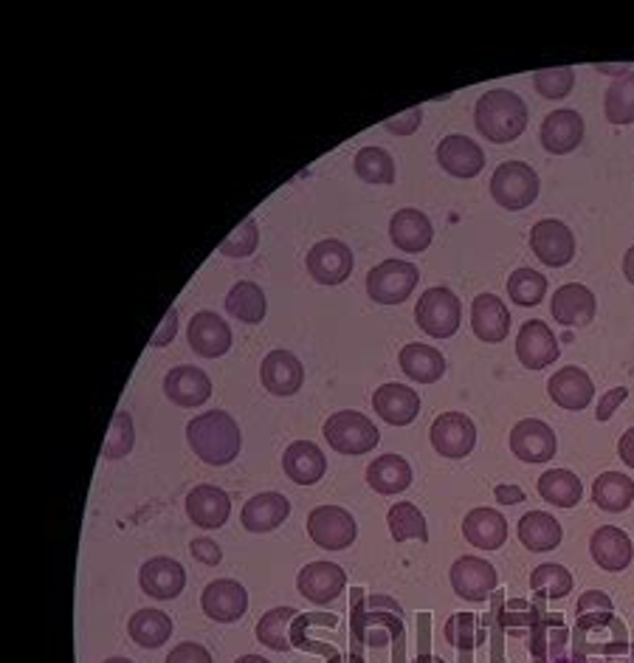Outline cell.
<instances>
[{"instance_id": "4dcf8cb0", "label": "cell", "mask_w": 634, "mask_h": 663, "mask_svg": "<svg viewBox=\"0 0 634 663\" xmlns=\"http://www.w3.org/2000/svg\"><path fill=\"white\" fill-rule=\"evenodd\" d=\"M282 469H285V474L294 480L296 486H314V483H319V480L325 477L327 460L316 443H310V440H296V443H291V447L285 449V454H282Z\"/></svg>"}, {"instance_id": "836d02e7", "label": "cell", "mask_w": 634, "mask_h": 663, "mask_svg": "<svg viewBox=\"0 0 634 663\" xmlns=\"http://www.w3.org/2000/svg\"><path fill=\"white\" fill-rule=\"evenodd\" d=\"M398 364L406 375L418 384H434V381L443 379L445 373V359L438 348H429V345H420L412 341L400 348Z\"/></svg>"}, {"instance_id": "1f68e13d", "label": "cell", "mask_w": 634, "mask_h": 663, "mask_svg": "<svg viewBox=\"0 0 634 663\" xmlns=\"http://www.w3.org/2000/svg\"><path fill=\"white\" fill-rule=\"evenodd\" d=\"M564 531L558 519L547 512H528L519 519V542L530 553H547L562 546Z\"/></svg>"}, {"instance_id": "ee69618b", "label": "cell", "mask_w": 634, "mask_h": 663, "mask_svg": "<svg viewBox=\"0 0 634 663\" xmlns=\"http://www.w3.org/2000/svg\"><path fill=\"white\" fill-rule=\"evenodd\" d=\"M530 587L544 598H564L573 591V573L564 565H556V562L539 565L536 571L530 573Z\"/></svg>"}, {"instance_id": "e575fe53", "label": "cell", "mask_w": 634, "mask_h": 663, "mask_svg": "<svg viewBox=\"0 0 634 663\" xmlns=\"http://www.w3.org/2000/svg\"><path fill=\"white\" fill-rule=\"evenodd\" d=\"M592 499L601 512L621 514L634 503V480L623 472H603L592 483Z\"/></svg>"}, {"instance_id": "8fae6325", "label": "cell", "mask_w": 634, "mask_h": 663, "mask_svg": "<svg viewBox=\"0 0 634 663\" xmlns=\"http://www.w3.org/2000/svg\"><path fill=\"white\" fill-rule=\"evenodd\" d=\"M556 432L544 420L524 418L510 429V452L524 463H547L556 458Z\"/></svg>"}, {"instance_id": "7a4b0ae2", "label": "cell", "mask_w": 634, "mask_h": 663, "mask_svg": "<svg viewBox=\"0 0 634 663\" xmlns=\"http://www.w3.org/2000/svg\"><path fill=\"white\" fill-rule=\"evenodd\" d=\"M186 440L206 467H229L240 454V427L223 409H210L206 415L192 418L186 427Z\"/></svg>"}, {"instance_id": "ba28073f", "label": "cell", "mask_w": 634, "mask_h": 663, "mask_svg": "<svg viewBox=\"0 0 634 663\" xmlns=\"http://www.w3.org/2000/svg\"><path fill=\"white\" fill-rule=\"evenodd\" d=\"M434 452L443 458L463 460L474 452L477 447V427L474 420L463 413H443L434 418L432 429H429Z\"/></svg>"}, {"instance_id": "d6a6232c", "label": "cell", "mask_w": 634, "mask_h": 663, "mask_svg": "<svg viewBox=\"0 0 634 663\" xmlns=\"http://www.w3.org/2000/svg\"><path fill=\"white\" fill-rule=\"evenodd\" d=\"M366 483L378 494H400L412 483V467L400 454H381L366 469Z\"/></svg>"}, {"instance_id": "6da1fadb", "label": "cell", "mask_w": 634, "mask_h": 663, "mask_svg": "<svg viewBox=\"0 0 634 663\" xmlns=\"http://www.w3.org/2000/svg\"><path fill=\"white\" fill-rule=\"evenodd\" d=\"M474 125L494 145H508L528 131V105L519 93L494 88L477 99Z\"/></svg>"}, {"instance_id": "44dd1931", "label": "cell", "mask_w": 634, "mask_h": 663, "mask_svg": "<svg viewBox=\"0 0 634 663\" xmlns=\"http://www.w3.org/2000/svg\"><path fill=\"white\" fill-rule=\"evenodd\" d=\"M231 499L229 494L217 486H195L186 494V517L195 522L197 528L215 531L229 522Z\"/></svg>"}, {"instance_id": "f1b7e54d", "label": "cell", "mask_w": 634, "mask_h": 663, "mask_svg": "<svg viewBox=\"0 0 634 663\" xmlns=\"http://www.w3.org/2000/svg\"><path fill=\"white\" fill-rule=\"evenodd\" d=\"M472 330L479 341L497 345L510 330V311L497 294H479L472 305Z\"/></svg>"}, {"instance_id": "74e56055", "label": "cell", "mask_w": 634, "mask_h": 663, "mask_svg": "<svg viewBox=\"0 0 634 663\" xmlns=\"http://www.w3.org/2000/svg\"><path fill=\"white\" fill-rule=\"evenodd\" d=\"M223 305H226V311H229L235 319H240V323L246 325H260L262 319H265V311H269L265 294H262L260 285L251 283V280H240V283L229 291V296H226V303Z\"/></svg>"}, {"instance_id": "c3c4849f", "label": "cell", "mask_w": 634, "mask_h": 663, "mask_svg": "<svg viewBox=\"0 0 634 663\" xmlns=\"http://www.w3.org/2000/svg\"><path fill=\"white\" fill-rule=\"evenodd\" d=\"M445 638H449V644L457 647V650L468 652L479 644L477 641V616L472 613H457V616L449 618V625H445Z\"/></svg>"}, {"instance_id": "ffe728a7", "label": "cell", "mask_w": 634, "mask_h": 663, "mask_svg": "<svg viewBox=\"0 0 634 663\" xmlns=\"http://www.w3.org/2000/svg\"><path fill=\"white\" fill-rule=\"evenodd\" d=\"M138 582H141V591H145L150 598L170 602V598L181 596L183 587H186V571L178 565L176 559L156 557L141 565Z\"/></svg>"}, {"instance_id": "f6af8a7d", "label": "cell", "mask_w": 634, "mask_h": 663, "mask_svg": "<svg viewBox=\"0 0 634 663\" xmlns=\"http://www.w3.org/2000/svg\"><path fill=\"white\" fill-rule=\"evenodd\" d=\"M133 443H136V429H133V418L127 413H118L111 424V432H107L105 447L102 454L107 460H122L125 454H131Z\"/></svg>"}, {"instance_id": "f5cc1de1", "label": "cell", "mask_w": 634, "mask_h": 663, "mask_svg": "<svg viewBox=\"0 0 634 663\" xmlns=\"http://www.w3.org/2000/svg\"><path fill=\"white\" fill-rule=\"evenodd\" d=\"M176 334H178V311L170 308L167 311V316H163V323L158 325V330L152 334L150 345L152 348H167V345L176 339Z\"/></svg>"}, {"instance_id": "b9f144b4", "label": "cell", "mask_w": 634, "mask_h": 663, "mask_svg": "<svg viewBox=\"0 0 634 663\" xmlns=\"http://www.w3.org/2000/svg\"><path fill=\"white\" fill-rule=\"evenodd\" d=\"M547 294V277L536 269H517L508 280V296L519 308H533Z\"/></svg>"}, {"instance_id": "6f0895ef", "label": "cell", "mask_w": 634, "mask_h": 663, "mask_svg": "<svg viewBox=\"0 0 634 663\" xmlns=\"http://www.w3.org/2000/svg\"><path fill=\"white\" fill-rule=\"evenodd\" d=\"M618 454H621V460L629 469H634V427L623 432L621 443H618Z\"/></svg>"}, {"instance_id": "8d00e7d4", "label": "cell", "mask_w": 634, "mask_h": 663, "mask_svg": "<svg viewBox=\"0 0 634 663\" xmlns=\"http://www.w3.org/2000/svg\"><path fill=\"white\" fill-rule=\"evenodd\" d=\"M127 632L136 641L138 647H145V650H158L161 644H167L172 636V618L161 610H138L136 616L131 618V625H127Z\"/></svg>"}, {"instance_id": "5bb4252c", "label": "cell", "mask_w": 634, "mask_h": 663, "mask_svg": "<svg viewBox=\"0 0 634 663\" xmlns=\"http://www.w3.org/2000/svg\"><path fill=\"white\" fill-rule=\"evenodd\" d=\"M562 348H558L556 334L542 323V319H530L522 325L517 339V356L528 370H544L558 359Z\"/></svg>"}, {"instance_id": "d6986e66", "label": "cell", "mask_w": 634, "mask_h": 663, "mask_svg": "<svg viewBox=\"0 0 634 663\" xmlns=\"http://www.w3.org/2000/svg\"><path fill=\"white\" fill-rule=\"evenodd\" d=\"M344 571L336 562H310L296 576V587L310 605H330L344 591Z\"/></svg>"}, {"instance_id": "f546056e", "label": "cell", "mask_w": 634, "mask_h": 663, "mask_svg": "<svg viewBox=\"0 0 634 663\" xmlns=\"http://www.w3.org/2000/svg\"><path fill=\"white\" fill-rule=\"evenodd\" d=\"M389 237L400 251H409V255H420L432 246V221L423 215L420 210H400L395 212L393 221H389Z\"/></svg>"}, {"instance_id": "7402d4cb", "label": "cell", "mask_w": 634, "mask_h": 663, "mask_svg": "<svg viewBox=\"0 0 634 663\" xmlns=\"http://www.w3.org/2000/svg\"><path fill=\"white\" fill-rule=\"evenodd\" d=\"M163 393L172 404L178 407H201L206 404L212 395V381L210 375L203 373V370L192 368V364H181V368H172L163 379Z\"/></svg>"}, {"instance_id": "5b68a950", "label": "cell", "mask_w": 634, "mask_h": 663, "mask_svg": "<svg viewBox=\"0 0 634 663\" xmlns=\"http://www.w3.org/2000/svg\"><path fill=\"white\" fill-rule=\"evenodd\" d=\"M327 443L339 454H366L378 447V427L355 409H341L325 420Z\"/></svg>"}, {"instance_id": "f907efd6", "label": "cell", "mask_w": 634, "mask_h": 663, "mask_svg": "<svg viewBox=\"0 0 634 663\" xmlns=\"http://www.w3.org/2000/svg\"><path fill=\"white\" fill-rule=\"evenodd\" d=\"M420 119H423V111L412 108V111H404L400 116L384 122V127L389 133H395V136H409V133H415L420 127Z\"/></svg>"}, {"instance_id": "11a10c76", "label": "cell", "mask_w": 634, "mask_h": 663, "mask_svg": "<svg viewBox=\"0 0 634 663\" xmlns=\"http://www.w3.org/2000/svg\"><path fill=\"white\" fill-rule=\"evenodd\" d=\"M626 395H629V390H626V387L609 390V393L601 398V404H598L596 418H598V420H609V418H612V413H615V409L621 407L623 401H626Z\"/></svg>"}, {"instance_id": "3957f363", "label": "cell", "mask_w": 634, "mask_h": 663, "mask_svg": "<svg viewBox=\"0 0 634 663\" xmlns=\"http://www.w3.org/2000/svg\"><path fill=\"white\" fill-rule=\"evenodd\" d=\"M490 195L502 210L522 212L539 198V176L524 161H505L490 176Z\"/></svg>"}, {"instance_id": "7dc6e473", "label": "cell", "mask_w": 634, "mask_h": 663, "mask_svg": "<svg viewBox=\"0 0 634 663\" xmlns=\"http://www.w3.org/2000/svg\"><path fill=\"white\" fill-rule=\"evenodd\" d=\"M260 246V229L254 217H246L235 232L220 244V255L226 257H249Z\"/></svg>"}, {"instance_id": "4fadbf2b", "label": "cell", "mask_w": 634, "mask_h": 663, "mask_svg": "<svg viewBox=\"0 0 634 663\" xmlns=\"http://www.w3.org/2000/svg\"><path fill=\"white\" fill-rule=\"evenodd\" d=\"M308 271L316 283L341 285L353 274V251L341 240H321L308 251Z\"/></svg>"}, {"instance_id": "bcb514c9", "label": "cell", "mask_w": 634, "mask_h": 663, "mask_svg": "<svg viewBox=\"0 0 634 663\" xmlns=\"http://www.w3.org/2000/svg\"><path fill=\"white\" fill-rule=\"evenodd\" d=\"M533 86L544 99H564L573 86H576V71L573 68H547V71L533 74Z\"/></svg>"}, {"instance_id": "83f0119b", "label": "cell", "mask_w": 634, "mask_h": 663, "mask_svg": "<svg viewBox=\"0 0 634 663\" xmlns=\"http://www.w3.org/2000/svg\"><path fill=\"white\" fill-rule=\"evenodd\" d=\"M291 514L288 497H282L280 492H262L257 497H251L242 506V528L251 533H269L274 528H280Z\"/></svg>"}, {"instance_id": "f35d334b", "label": "cell", "mask_w": 634, "mask_h": 663, "mask_svg": "<svg viewBox=\"0 0 634 663\" xmlns=\"http://www.w3.org/2000/svg\"><path fill=\"white\" fill-rule=\"evenodd\" d=\"M386 526H389V533H393L395 542H406V539L429 542L426 517L412 503H395V506L389 508V514H386Z\"/></svg>"}, {"instance_id": "d4e9b609", "label": "cell", "mask_w": 634, "mask_h": 663, "mask_svg": "<svg viewBox=\"0 0 634 663\" xmlns=\"http://www.w3.org/2000/svg\"><path fill=\"white\" fill-rule=\"evenodd\" d=\"M542 147L553 156H567L584 142V119L576 111H553L542 122Z\"/></svg>"}, {"instance_id": "2e32d148", "label": "cell", "mask_w": 634, "mask_h": 663, "mask_svg": "<svg viewBox=\"0 0 634 663\" xmlns=\"http://www.w3.org/2000/svg\"><path fill=\"white\" fill-rule=\"evenodd\" d=\"M260 379L262 387L269 390L271 395L285 398V395L299 393L305 370H302V361L291 350H271L260 364Z\"/></svg>"}, {"instance_id": "db71d44e", "label": "cell", "mask_w": 634, "mask_h": 663, "mask_svg": "<svg viewBox=\"0 0 634 663\" xmlns=\"http://www.w3.org/2000/svg\"><path fill=\"white\" fill-rule=\"evenodd\" d=\"M596 610H601V613H615L612 610V602H609V596L607 593H601V591H587L581 596V602H578V613H581V616H587V613H596Z\"/></svg>"}, {"instance_id": "e0dca14e", "label": "cell", "mask_w": 634, "mask_h": 663, "mask_svg": "<svg viewBox=\"0 0 634 663\" xmlns=\"http://www.w3.org/2000/svg\"><path fill=\"white\" fill-rule=\"evenodd\" d=\"M547 393L553 398V404H558L562 409L581 413V409L589 407V401L596 398V384H592L587 370L564 368L550 375Z\"/></svg>"}, {"instance_id": "603a6c76", "label": "cell", "mask_w": 634, "mask_h": 663, "mask_svg": "<svg viewBox=\"0 0 634 663\" xmlns=\"http://www.w3.org/2000/svg\"><path fill=\"white\" fill-rule=\"evenodd\" d=\"M438 161L449 176L477 178L485 167V153L474 138L445 136L438 145Z\"/></svg>"}, {"instance_id": "30bf717a", "label": "cell", "mask_w": 634, "mask_h": 663, "mask_svg": "<svg viewBox=\"0 0 634 663\" xmlns=\"http://www.w3.org/2000/svg\"><path fill=\"white\" fill-rule=\"evenodd\" d=\"M201 607L217 625H235L249 610V593L235 578H215L203 587Z\"/></svg>"}, {"instance_id": "816d5d0a", "label": "cell", "mask_w": 634, "mask_h": 663, "mask_svg": "<svg viewBox=\"0 0 634 663\" xmlns=\"http://www.w3.org/2000/svg\"><path fill=\"white\" fill-rule=\"evenodd\" d=\"M190 551H192V557L197 559V562H203V565H220L223 551L217 548V542H212V539H206V537L192 539Z\"/></svg>"}, {"instance_id": "91938a15", "label": "cell", "mask_w": 634, "mask_h": 663, "mask_svg": "<svg viewBox=\"0 0 634 663\" xmlns=\"http://www.w3.org/2000/svg\"><path fill=\"white\" fill-rule=\"evenodd\" d=\"M235 663H269V661H265L262 655H242V658H237Z\"/></svg>"}, {"instance_id": "94428289", "label": "cell", "mask_w": 634, "mask_h": 663, "mask_svg": "<svg viewBox=\"0 0 634 663\" xmlns=\"http://www.w3.org/2000/svg\"><path fill=\"white\" fill-rule=\"evenodd\" d=\"M105 663H133V661H131V658H107Z\"/></svg>"}, {"instance_id": "ab89813d", "label": "cell", "mask_w": 634, "mask_h": 663, "mask_svg": "<svg viewBox=\"0 0 634 663\" xmlns=\"http://www.w3.org/2000/svg\"><path fill=\"white\" fill-rule=\"evenodd\" d=\"M603 111L612 125H632L634 122V71H626L609 86Z\"/></svg>"}, {"instance_id": "7c38bea8", "label": "cell", "mask_w": 634, "mask_h": 663, "mask_svg": "<svg viewBox=\"0 0 634 663\" xmlns=\"http://www.w3.org/2000/svg\"><path fill=\"white\" fill-rule=\"evenodd\" d=\"M452 587L465 602H485L499 585L497 568L479 557H460L449 571Z\"/></svg>"}, {"instance_id": "d590c367", "label": "cell", "mask_w": 634, "mask_h": 663, "mask_svg": "<svg viewBox=\"0 0 634 663\" xmlns=\"http://www.w3.org/2000/svg\"><path fill=\"white\" fill-rule=\"evenodd\" d=\"M536 488L550 506L558 508L578 506L584 497L581 480H578L576 472H569V469H550V472H544L542 477H539Z\"/></svg>"}, {"instance_id": "9c48e42d", "label": "cell", "mask_w": 634, "mask_h": 663, "mask_svg": "<svg viewBox=\"0 0 634 663\" xmlns=\"http://www.w3.org/2000/svg\"><path fill=\"white\" fill-rule=\"evenodd\" d=\"M530 249L550 269H562V266L573 263L576 257V235L569 232L567 224L550 217V221H539L530 232Z\"/></svg>"}, {"instance_id": "60d3db41", "label": "cell", "mask_w": 634, "mask_h": 663, "mask_svg": "<svg viewBox=\"0 0 634 663\" xmlns=\"http://www.w3.org/2000/svg\"><path fill=\"white\" fill-rule=\"evenodd\" d=\"M355 176L366 184H393L395 161L384 147H364L355 153Z\"/></svg>"}, {"instance_id": "9f6ffc18", "label": "cell", "mask_w": 634, "mask_h": 663, "mask_svg": "<svg viewBox=\"0 0 634 663\" xmlns=\"http://www.w3.org/2000/svg\"><path fill=\"white\" fill-rule=\"evenodd\" d=\"M494 497L499 499V506H517V503L524 499V488L513 486V483H499V486L494 488Z\"/></svg>"}, {"instance_id": "9a60e30c", "label": "cell", "mask_w": 634, "mask_h": 663, "mask_svg": "<svg viewBox=\"0 0 634 663\" xmlns=\"http://www.w3.org/2000/svg\"><path fill=\"white\" fill-rule=\"evenodd\" d=\"M186 339H190V348L203 359H220L231 348L229 325L223 323V316L212 314V311H201V314L192 316Z\"/></svg>"}, {"instance_id": "4316f807", "label": "cell", "mask_w": 634, "mask_h": 663, "mask_svg": "<svg viewBox=\"0 0 634 663\" xmlns=\"http://www.w3.org/2000/svg\"><path fill=\"white\" fill-rule=\"evenodd\" d=\"M463 537L479 551H499L508 539V519L497 508H474L463 519Z\"/></svg>"}, {"instance_id": "52a82bcc", "label": "cell", "mask_w": 634, "mask_h": 663, "mask_svg": "<svg viewBox=\"0 0 634 663\" xmlns=\"http://www.w3.org/2000/svg\"><path fill=\"white\" fill-rule=\"evenodd\" d=\"M308 533L321 551H344L359 537L353 514L341 506H319L308 517Z\"/></svg>"}, {"instance_id": "ac0fdd59", "label": "cell", "mask_w": 634, "mask_h": 663, "mask_svg": "<svg viewBox=\"0 0 634 663\" xmlns=\"http://www.w3.org/2000/svg\"><path fill=\"white\" fill-rule=\"evenodd\" d=\"M550 314L564 328H578L596 319V294L581 283H567L550 300Z\"/></svg>"}, {"instance_id": "680465c9", "label": "cell", "mask_w": 634, "mask_h": 663, "mask_svg": "<svg viewBox=\"0 0 634 663\" xmlns=\"http://www.w3.org/2000/svg\"><path fill=\"white\" fill-rule=\"evenodd\" d=\"M623 274H626L629 283L634 285V246L626 251V257H623Z\"/></svg>"}, {"instance_id": "681fc988", "label": "cell", "mask_w": 634, "mask_h": 663, "mask_svg": "<svg viewBox=\"0 0 634 663\" xmlns=\"http://www.w3.org/2000/svg\"><path fill=\"white\" fill-rule=\"evenodd\" d=\"M167 663H212V655L206 647L186 641V644H178L176 650L167 655Z\"/></svg>"}, {"instance_id": "484cf974", "label": "cell", "mask_w": 634, "mask_h": 663, "mask_svg": "<svg viewBox=\"0 0 634 663\" xmlns=\"http://www.w3.org/2000/svg\"><path fill=\"white\" fill-rule=\"evenodd\" d=\"M373 407L386 424L393 427H409L420 413V398L412 387L389 381L384 387H378V393L373 395Z\"/></svg>"}, {"instance_id": "cb8c5ba5", "label": "cell", "mask_w": 634, "mask_h": 663, "mask_svg": "<svg viewBox=\"0 0 634 663\" xmlns=\"http://www.w3.org/2000/svg\"><path fill=\"white\" fill-rule=\"evenodd\" d=\"M589 553H592V559H596V565L609 573L626 571L634 559L632 539L615 526L596 528V533H592V539H589Z\"/></svg>"}, {"instance_id": "8992f818", "label": "cell", "mask_w": 634, "mask_h": 663, "mask_svg": "<svg viewBox=\"0 0 634 663\" xmlns=\"http://www.w3.org/2000/svg\"><path fill=\"white\" fill-rule=\"evenodd\" d=\"M418 280V266L409 260H384L366 274V294L381 305H398L409 300Z\"/></svg>"}, {"instance_id": "7bdbcfd3", "label": "cell", "mask_w": 634, "mask_h": 663, "mask_svg": "<svg viewBox=\"0 0 634 663\" xmlns=\"http://www.w3.org/2000/svg\"><path fill=\"white\" fill-rule=\"evenodd\" d=\"M291 618H296V610H291V607H276V610L265 613L260 618V625H257V641L269 647V650L288 652L291 641L285 630H288Z\"/></svg>"}, {"instance_id": "277c9868", "label": "cell", "mask_w": 634, "mask_h": 663, "mask_svg": "<svg viewBox=\"0 0 634 663\" xmlns=\"http://www.w3.org/2000/svg\"><path fill=\"white\" fill-rule=\"evenodd\" d=\"M415 323L432 339H449L463 323V305L452 289H429L415 305Z\"/></svg>"}]
</instances>
